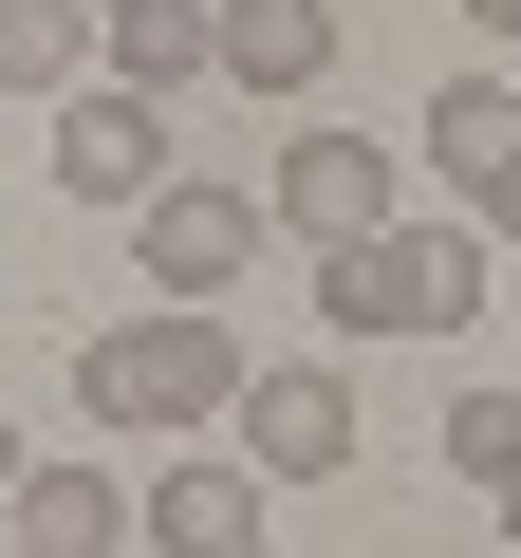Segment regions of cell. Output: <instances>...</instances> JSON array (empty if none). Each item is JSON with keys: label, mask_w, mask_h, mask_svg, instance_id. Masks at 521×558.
<instances>
[{"label": "cell", "mask_w": 521, "mask_h": 558, "mask_svg": "<svg viewBox=\"0 0 521 558\" xmlns=\"http://www.w3.org/2000/svg\"><path fill=\"white\" fill-rule=\"evenodd\" d=\"M223 391H242V336L205 299H149V317L75 336V410L94 428H223Z\"/></svg>", "instance_id": "cell-1"}, {"label": "cell", "mask_w": 521, "mask_h": 558, "mask_svg": "<svg viewBox=\"0 0 521 558\" xmlns=\"http://www.w3.org/2000/svg\"><path fill=\"white\" fill-rule=\"evenodd\" d=\"M317 317L336 336H465L484 317V242L465 223H354V242H317Z\"/></svg>", "instance_id": "cell-2"}, {"label": "cell", "mask_w": 521, "mask_h": 558, "mask_svg": "<svg viewBox=\"0 0 521 558\" xmlns=\"http://www.w3.org/2000/svg\"><path fill=\"white\" fill-rule=\"evenodd\" d=\"M38 168H57V205H94V223H131V205L168 186V112H149V94H57V131H38Z\"/></svg>", "instance_id": "cell-3"}, {"label": "cell", "mask_w": 521, "mask_h": 558, "mask_svg": "<svg viewBox=\"0 0 521 558\" xmlns=\"http://www.w3.org/2000/svg\"><path fill=\"white\" fill-rule=\"evenodd\" d=\"M131 260L168 279V299H223V279L260 260V186H186V168H168V186L131 205Z\"/></svg>", "instance_id": "cell-4"}, {"label": "cell", "mask_w": 521, "mask_h": 558, "mask_svg": "<svg viewBox=\"0 0 521 558\" xmlns=\"http://www.w3.org/2000/svg\"><path fill=\"white\" fill-rule=\"evenodd\" d=\"M223 428H242L260 484H336V465H354V391H336V373H242Z\"/></svg>", "instance_id": "cell-5"}, {"label": "cell", "mask_w": 521, "mask_h": 558, "mask_svg": "<svg viewBox=\"0 0 521 558\" xmlns=\"http://www.w3.org/2000/svg\"><path fill=\"white\" fill-rule=\"evenodd\" d=\"M260 502H280V484H260L242 447H186V465L131 502V539H149V558H260Z\"/></svg>", "instance_id": "cell-6"}, {"label": "cell", "mask_w": 521, "mask_h": 558, "mask_svg": "<svg viewBox=\"0 0 521 558\" xmlns=\"http://www.w3.org/2000/svg\"><path fill=\"white\" fill-rule=\"evenodd\" d=\"M260 223H299V242L391 223V149H373V131H299V149H280V186H260Z\"/></svg>", "instance_id": "cell-7"}, {"label": "cell", "mask_w": 521, "mask_h": 558, "mask_svg": "<svg viewBox=\"0 0 521 558\" xmlns=\"http://www.w3.org/2000/svg\"><path fill=\"white\" fill-rule=\"evenodd\" d=\"M205 75H242V94H317V75H336V0H205Z\"/></svg>", "instance_id": "cell-8"}, {"label": "cell", "mask_w": 521, "mask_h": 558, "mask_svg": "<svg viewBox=\"0 0 521 558\" xmlns=\"http://www.w3.org/2000/svg\"><path fill=\"white\" fill-rule=\"evenodd\" d=\"M0 521H20V558H131V484L112 465H20Z\"/></svg>", "instance_id": "cell-9"}, {"label": "cell", "mask_w": 521, "mask_h": 558, "mask_svg": "<svg viewBox=\"0 0 521 558\" xmlns=\"http://www.w3.org/2000/svg\"><path fill=\"white\" fill-rule=\"evenodd\" d=\"M205 75V0H112V94H186Z\"/></svg>", "instance_id": "cell-10"}, {"label": "cell", "mask_w": 521, "mask_h": 558, "mask_svg": "<svg viewBox=\"0 0 521 558\" xmlns=\"http://www.w3.org/2000/svg\"><path fill=\"white\" fill-rule=\"evenodd\" d=\"M94 57V0H0V94H75Z\"/></svg>", "instance_id": "cell-11"}, {"label": "cell", "mask_w": 521, "mask_h": 558, "mask_svg": "<svg viewBox=\"0 0 521 558\" xmlns=\"http://www.w3.org/2000/svg\"><path fill=\"white\" fill-rule=\"evenodd\" d=\"M502 131H521V94H502V75H447V94H428V168H447V186H484V168H502Z\"/></svg>", "instance_id": "cell-12"}, {"label": "cell", "mask_w": 521, "mask_h": 558, "mask_svg": "<svg viewBox=\"0 0 521 558\" xmlns=\"http://www.w3.org/2000/svg\"><path fill=\"white\" fill-rule=\"evenodd\" d=\"M447 465L502 484V465H521V391H465V410H447Z\"/></svg>", "instance_id": "cell-13"}, {"label": "cell", "mask_w": 521, "mask_h": 558, "mask_svg": "<svg viewBox=\"0 0 521 558\" xmlns=\"http://www.w3.org/2000/svg\"><path fill=\"white\" fill-rule=\"evenodd\" d=\"M465 205H484V223H502V242H521V131H502V168H484V186H465Z\"/></svg>", "instance_id": "cell-14"}, {"label": "cell", "mask_w": 521, "mask_h": 558, "mask_svg": "<svg viewBox=\"0 0 521 558\" xmlns=\"http://www.w3.org/2000/svg\"><path fill=\"white\" fill-rule=\"evenodd\" d=\"M465 20H484V38H521V0H465Z\"/></svg>", "instance_id": "cell-15"}, {"label": "cell", "mask_w": 521, "mask_h": 558, "mask_svg": "<svg viewBox=\"0 0 521 558\" xmlns=\"http://www.w3.org/2000/svg\"><path fill=\"white\" fill-rule=\"evenodd\" d=\"M20 465H38V447H20V428H0V484H20Z\"/></svg>", "instance_id": "cell-16"}, {"label": "cell", "mask_w": 521, "mask_h": 558, "mask_svg": "<svg viewBox=\"0 0 521 558\" xmlns=\"http://www.w3.org/2000/svg\"><path fill=\"white\" fill-rule=\"evenodd\" d=\"M502 539H521V465H502Z\"/></svg>", "instance_id": "cell-17"}]
</instances>
